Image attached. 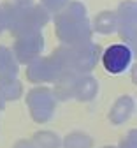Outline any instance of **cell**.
Wrapping results in <instances>:
<instances>
[{
    "instance_id": "obj_1",
    "label": "cell",
    "mask_w": 137,
    "mask_h": 148,
    "mask_svg": "<svg viewBox=\"0 0 137 148\" xmlns=\"http://www.w3.org/2000/svg\"><path fill=\"white\" fill-rule=\"evenodd\" d=\"M132 51L125 44H111L102 55V65L111 74H121L130 67Z\"/></svg>"
}]
</instances>
